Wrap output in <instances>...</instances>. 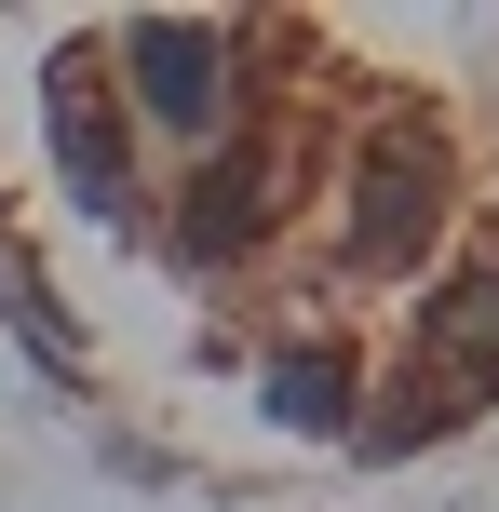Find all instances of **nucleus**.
Instances as JSON below:
<instances>
[{
    "instance_id": "obj_1",
    "label": "nucleus",
    "mask_w": 499,
    "mask_h": 512,
    "mask_svg": "<svg viewBox=\"0 0 499 512\" xmlns=\"http://www.w3.org/2000/svg\"><path fill=\"white\" fill-rule=\"evenodd\" d=\"M432 230H446V135L378 122L351 149V270H419Z\"/></svg>"
},
{
    "instance_id": "obj_2",
    "label": "nucleus",
    "mask_w": 499,
    "mask_h": 512,
    "mask_svg": "<svg viewBox=\"0 0 499 512\" xmlns=\"http://www.w3.org/2000/svg\"><path fill=\"white\" fill-rule=\"evenodd\" d=\"M122 81H135V108H149V122L216 135V122H230V27L135 14V27H122Z\"/></svg>"
},
{
    "instance_id": "obj_3",
    "label": "nucleus",
    "mask_w": 499,
    "mask_h": 512,
    "mask_svg": "<svg viewBox=\"0 0 499 512\" xmlns=\"http://www.w3.org/2000/svg\"><path fill=\"white\" fill-rule=\"evenodd\" d=\"M270 216H284V149H257V135L203 149V162H189V189H176V243L203 256V270H216V256H243Z\"/></svg>"
},
{
    "instance_id": "obj_4",
    "label": "nucleus",
    "mask_w": 499,
    "mask_h": 512,
    "mask_svg": "<svg viewBox=\"0 0 499 512\" xmlns=\"http://www.w3.org/2000/svg\"><path fill=\"white\" fill-rule=\"evenodd\" d=\"M419 378L499 391V256H459V270L419 297Z\"/></svg>"
},
{
    "instance_id": "obj_5",
    "label": "nucleus",
    "mask_w": 499,
    "mask_h": 512,
    "mask_svg": "<svg viewBox=\"0 0 499 512\" xmlns=\"http://www.w3.org/2000/svg\"><path fill=\"white\" fill-rule=\"evenodd\" d=\"M54 162H68V189H81L95 216H122V122L95 108V54L54 68Z\"/></svg>"
},
{
    "instance_id": "obj_6",
    "label": "nucleus",
    "mask_w": 499,
    "mask_h": 512,
    "mask_svg": "<svg viewBox=\"0 0 499 512\" xmlns=\"http://www.w3.org/2000/svg\"><path fill=\"white\" fill-rule=\"evenodd\" d=\"M270 418L338 432V418H351V364H338V351H284V364H270Z\"/></svg>"
}]
</instances>
